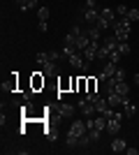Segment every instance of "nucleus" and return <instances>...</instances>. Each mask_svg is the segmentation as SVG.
I'll use <instances>...</instances> for the list:
<instances>
[{
    "label": "nucleus",
    "instance_id": "1",
    "mask_svg": "<svg viewBox=\"0 0 139 155\" xmlns=\"http://www.w3.org/2000/svg\"><path fill=\"white\" fill-rule=\"evenodd\" d=\"M88 132L86 127V120H72V125H70V130H67L65 134V143L70 146V148H77L79 146V139Z\"/></svg>",
    "mask_w": 139,
    "mask_h": 155
},
{
    "label": "nucleus",
    "instance_id": "2",
    "mask_svg": "<svg viewBox=\"0 0 139 155\" xmlns=\"http://www.w3.org/2000/svg\"><path fill=\"white\" fill-rule=\"evenodd\" d=\"M130 28H132V21L127 19V16L118 19L116 23H114V35H116V39H118V42H127V37H130Z\"/></svg>",
    "mask_w": 139,
    "mask_h": 155
},
{
    "label": "nucleus",
    "instance_id": "3",
    "mask_svg": "<svg viewBox=\"0 0 139 155\" xmlns=\"http://www.w3.org/2000/svg\"><path fill=\"white\" fill-rule=\"evenodd\" d=\"M67 60H70V65H72L74 70H81V72H88V67H91V63L84 58V53H81V51H74Z\"/></svg>",
    "mask_w": 139,
    "mask_h": 155
},
{
    "label": "nucleus",
    "instance_id": "4",
    "mask_svg": "<svg viewBox=\"0 0 139 155\" xmlns=\"http://www.w3.org/2000/svg\"><path fill=\"white\" fill-rule=\"evenodd\" d=\"M123 118H125V114H121V111H116L111 118H107V132H109V134H118Z\"/></svg>",
    "mask_w": 139,
    "mask_h": 155
},
{
    "label": "nucleus",
    "instance_id": "5",
    "mask_svg": "<svg viewBox=\"0 0 139 155\" xmlns=\"http://www.w3.org/2000/svg\"><path fill=\"white\" fill-rule=\"evenodd\" d=\"M116 65H118V63H114V60H107L104 70H102V72H100V74H98V81H102V84H104L107 79H111L114 74H116V70H118Z\"/></svg>",
    "mask_w": 139,
    "mask_h": 155
},
{
    "label": "nucleus",
    "instance_id": "6",
    "mask_svg": "<svg viewBox=\"0 0 139 155\" xmlns=\"http://www.w3.org/2000/svg\"><path fill=\"white\" fill-rule=\"evenodd\" d=\"M100 46H102V44H98V42H95V39H93L91 44H88L86 49H84V51H81V53H84V58H86L88 63H93V60L98 58V51H100Z\"/></svg>",
    "mask_w": 139,
    "mask_h": 155
},
{
    "label": "nucleus",
    "instance_id": "7",
    "mask_svg": "<svg viewBox=\"0 0 139 155\" xmlns=\"http://www.w3.org/2000/svg\"><path fill=\"white\" fill-rule=\"evenodd\" d=\"M63 58V51H46V53H37V63H49V60H53V63H58V60Z\"/></svg>",
    "mask_w": 139,
    "mask_h": 155
},
{
    "label": "nucleus",
    "instance_id": "8",
    "mask_svg": "<svg viewBox=\"0 0 139 155\" xmlns=\"http://www.w3.org/2000/svg\"><path fill=\"white\" fill-rule=\"evenodd\" d=\"M79 111H81L86 118H91V116H95V114H98V111H95V104L88 102L86 97H84V100H79Z\"/></svg>",
    "mask_w": 139,
    "mask_h": 155
},
{
    "label": "nucleus",
    "instance_id": "9",
    "mask_svg": "<svg viewBox=\"0 0 139 155\" xmlns=\"http://www.w3.org/2000/svg\"><path fill=\"white\" fill-rule=\"evenodd\" d=\"M81 16L88 21V23H95L98 21V16H100V12H98V7H81Z\"/></svg>",
    "mask_w": 139,
    "mask_h": 155
},
{
    "label": "nucleus",
    "instance_id": "10",
    "mask_svg": "<svg viewBox=\"0 0 139 155\" xmlns=\"http://www.w3.org/2000/svg\"><path fill=\"white\" fill-rule=\"evenodd\" d=\"M58 114H60V118H72V116H74V104L60 102V107H58Z\"/></svg>",
    "mask_w": 139,
    "mask_h": 155
},
{
    "label": "nucleus",
    "instance_id": "11",
    "mask_svg": "<svg viewBox=\"0 0 139 155\" xmlns=\"http://www.w3.org/2000/svg\"><path fill=\"white\" fill-rule=\"evenodd\" d=\"M121 107H123V109H125V111H123V114H125V116H134V114H137V104H132V102H130V97H123V104H121Z\"/></svg>",
    "mask_w": 139,
    "mask_h": 155
},
{
    "label": "nucleus",
    "instance_id": "12",
    "mask_svg": "<svg viewBox=\"0 0 139 155\" xmlns=\"http://www.w3.org/2000/svg\"><path fill=\"white\" fill-rule=\"evenodd\" d=\"M16 7L23 12H30V9H37V0H16Z\"/></svg>",
    "mask_w": 139,
    "mask_h": 155
},
{
    "label": "nucleus",
    "instance_id": "13",
    "mask_svg": "<svg viewBox=\"0 0 139 155\" xmlns=\"http://www.w3.org/2000/svg\"><path fill=\"white\" fill-rule=\"evenodd\" d=\"M102 44H104V49H107L109 53L118 51V39H116V35H114V37H104V42H102Z\"/></svg>",
    "mask_w": 139,
    "mask_h": 155
},
{
    "label": "nucleus",
    "instance_id": "14",
    "mask_svg": "<svg viewBox=\"0 0 139 155\" xmlns=\"http://www.w3.org/2000/svg\"><path fill=\"white\" fill-rule=\"evenodd\" d=\"M125 148H127L125 139H121V137H116V139L111 141V150H114V153H125Z\"/></svg>",
    "mask_w": 139,
    "mask_h": 155
},
{
    "label": "nucleus",
    "instance_id": "15",
    "mask_svg": "<svg viewBox=\"0 0 139 155\" xmlns=\"http://www.w3.org/2000/svg\"><path fill=\"white\" fill-rule=\"evenodd\" d=\"M91 42H93V39L88 37V32L84 30V32L79 35V37H77V49H79V51H84V49H86V46L91 44Z\"/></svg>",
    "mask_w": 139,
    "mask_h": 155
},
{
    "label": "nucleus",
    "instance_id": "16",
    "mask_svg": "<svg viewBox=\"0 0 139 155\" xmlns=\"http://www.w3.org/2000/svg\"><path fill=\"white\" fill-rule=\"evenodd\" d=\"M107 102H109V107L116 109V107L123 104V95H118V93H109V95H107Z\"/></svg>",
    "mask_w": 139,
    "mask_h": 155
},
{
    "label": "nucleus",
    "instance_id": "17",
    "mask_svg": "<svg viewBox=\"0 0 139 155\" xmlns=\"http://www.w3.org/2000/svg\"><path fill=\"white\" fill-rule=\"evenodd\" d=\"M114 93H118V95H130V84L127 81H116V88H114Z\"/></svg>",
    "mask_w": 139,
    "mask_h": 155
},
{
    "label": "nucleus",
    "instance_id": "18",
    "mask_svg": "<svg viewBox=\"0 0 139 155\" xmlns=\"http://www.w3.org/2000/svg\"><path fill=\"white\" fill-rule=\"evenodd\" d=\"M100 16H102V19H107L109 23H116V12H114L111 7H104V9L100 12Z\"/></svg>",
    "mask_w": 139,
    "mask_h": 155
},
{
    "label": "nucleus",
    "instance_id": "19",
    "mask_svg": "<svg viewBox=\"0 0 139 155\" xmlns=\"http://www.w3.org/2000/svg\"><path fill=\"white\" fill-rule=\"evenodd\" d=\"M42 72L44 74H58V67H56L53 60H49V63H42Z\"/></svg>",
    "mask_w": 139,
    "mask_h": 155
},
{
    "label": "nucleus",
    "instance_id": "20",
    "mask_svg": "<svg viewBox=\"0 0 139 155\" xmlns=\"http://www.w3.org/2000/svg\"><path fill=\"white\" fill-rule=\"evenodd\" d=\"M86 32H88V37H91V39H95V42H98V39H100V37H102V30H100V28H98V26H95V23H93V26H91V28H88V30H86Z\"/></svg>",
    "mask_w": 139,
    "mask_h": 155
},
{
    "label": "nucleus",
    "instance_id": "21",
    "mask_svg": "<svg viewBox=\"0 0 139 155\" xmlns=\"http://www.w3.org/2000/svg\"><path fill=\"white\" fill-rule=\"evenodd\" d=\"M49 14H51V12H49V7H44V5L37 7V19H40V21H46V19H49Z\"/></svg>",
    "mask_w": 139,
    "mask_h": 155
},
{
    "label": "nucleus",
    "instance_id": "22",
    "mask_svg": "<svg viewBox=\"0 0 139 155\" xmlns=\"http://www.w3.org/2000/svg\"><path fill=\"white\" fill-rule=\"evenodd\" d=\"M95 26L100 28V30H107V28H114V23H109L107 19H102V16H98V21H95Z\"/></svg>",
    "mask_w": 139,
    "mask_h": 155
},
{
    "label": "nucleus",
    "instance_id": "23",
    "mask_svg": "<svg viewBox=\"0 0 139 155\" xmlns=\"http://www.w3.org/2000/svg\"><path fill=\"white\" fill-rule=\"evenodd\" d=\"M42 86H44V79L40 74H33V91H40Z\"/></svg>",
    "mask_w": 139,
    "mask_h": 155
},
{
    "label": "nucleus",
    "instance_id": "24",
    "mask_svg": "<svg viewBox=\"0 0 139 155\" xmlns=\"http://www.w3.org/2000/svg\"><path fill=\"white\" fill-rule=\"evenodd\" d=\"M88 137H91V141H100V137H102V130H88Z\"/></svg>",
    "mask_w": 139,
    "mask_h": 155
},
{
    "label": "nucleus",
    "instance_id": "25",
    "mask_svg": "<svg viewBox=\"0 0 139 155\" xmlns=\"http://www.w3.org/2000/svg\"><path fill=\"white\" fill-rule=\"evenodd\" d=\"M65 46H77V35H74V32L65 35Z\"/></svg>",
    "mask_w": 139,
    "mask_h": 155
},
{
    "label": "nucleus",
    "instance_id": "26",
    "mask_svg": "<svg viewBox=\"0 0 139 155\" xmlns=\"http://www.w3.org/2000/svg\"><path fill=\"white\" fill-rule=\"evenodd\" d=\"M118 53L121 56H127V53H130V44H127V42H118Z\"/></svg>",
    "mask_w": 139,
    "mask_h": 155
},
{
    "label": "nucleus",
    "instance_id": "27",
    "mask_svg": "<svg viewBox=\"0 0 139 155\" xmlns=\"http://www.w3.org/2000/svg\"><path fill=\"white\" fill-rule=\"evenodd\" d=\"M125 77H127V72L123 70V67H118V70H116V74H114V79H116V81H125Z\"/></svg>",
    "mask_w": 139,
    "mask_h": 155
},
{
    "label": "nucleus",
    "instance_id": "28",
    "mask_svg": "<svg viewBox=\"0 0 139 155\" xmlns=\"http://www.w3.org/2000/svg\"><path fill=\"white\" fill-rule=\"evenodd\" d=\"M86 93H98V79H88V91Z\"/></svg>",
    "mask_w": 139,
    "mask_h": 155
},
{
    "label": "nucleus",
    "instance_id": "29",
    "mask_svg": "<svg viewBox=\"0 0 139 155\" xmlns=\"http://www.w3.org/2000/svg\"><path fill=\"white\" fill-rule=\"evenodd\" d=\"M127 12H130V7H127V5H118V7H116V14H118V16H127Z\"/></svg>",
    "mask_w": 139,
    "mask_h": 155
},
{
    "label": "nucleus",
    "instance_id": "30",
    "mask_svg": "<svg viewBox=\"0 0 139 155\" xmlns=\"http://www.w3.org/2000/svg\"><path fill=\"white\" fill-rule=\"evenodd\" d=\"M107 58H109V51H107L104 44H102V46H100V51H98V60H107Z\"/></svg>",
    "mask_w": 139,
    "mask_h": 155
},
{
    "label": "nucleus",
    "instance_id": "31",
    "mask_svg": "<svg viewBox=\"0 0 139 155\" xmlns=\"http://www.w3.org/2000/svg\"><path fill=\"white\" fill-rule=\"evenodd\" d=\"M127 19L132 21V23H134V21H139V9H137V7H134V9H130V12H127Z\"/></svg>",
    "mask_w": 139,
    "mask_h": 155
},
{
    "label": "nucleus",
    "instance_id": "32",
    "mask_svg": "<svg viewBox=\"0 0 139 155\" xmlns=\"http://www.w3.org/2000/svg\"><path fill=\"white\" fill-rule=\"evenodd\" d=\"M88 143H91V137H88V132H86V134H84V137L79 139V146H84V148H86Z\"/></svg>",
    "mask_w": 139,
    "mask_h": 155
},
{
    "label": "nucleus",
    "instance_id": "33",
    "mask_svg": "<svg viewBox=\"0 0 139 155\" xmlns=\"http://www.w3.org/2000/svg\"><path fill=\"white\" fill-rule=\"evenodd\" d=\"M46 139H49V141H56V139H58V134H56L53 130H49V132H46Z\"/></svg>",
    "mask_w": 139,
    "mask_h": 155
},
{
    "label": "nucleus",
    "instance_id": "34",
    "mask_svg": "<svg viewBox=\"0 0 139 155\" xmlns=\"http://www.w3.org/2000/svg\"><path fill=\"white\" fill-rule=\"evenodd\" d=\"M109 60H114V63H118V60H121V53H118V51L109 53Z\"/></svg>",
    "mask_w": 139,
    "mask_h": 155
},
{
    "label": "nucleus",
    "instance_id": "35",
    "mask_svg": "<svg viewBox=\"0 0 139 155\" xmlns=\"http://www.w3.org/2000/svg\"><path fill=\"white\" fill-rule=\"evenodd\" d=\"M95 5H98V0H86V2H84V7H91V9H93Z\"/></svg>",
    "mask_w": 139,
    "mask_h": 155
},
{
    "label": "nucleus",
    "instance_id": "36",
    "mask_svg": "<svg viewBox=\"0 0 139 155\" xmlns=\"http://www.w3.org/2000/svg\"><path fill=\"white\" fill-rule=\"evenodd\" d=\"M127 155H139V148H125Z\"/></svg>",
    "mask_w": 139,
    "mask_h": 155
},
{
    "label": "nucleus",
    "instance_id": "37",
    "mask_svg": "<svg viewBox=\"0 0 139 155\" xmlns=\"http://www.w3.org/2000/svg\"><path fill=\"white\" fill-rule=\"evenodd\" d=\"M40 30H42V32H46V30H49V26H46V21H40Z\"/></svg>",
    "mask_w": 139,
    "mask_h": 155
},
{
    "label": "nucleus",
    "instance_id": "38",
    "mask_svg": "<svg viewBox=\"0 0 139 155\" xmlns=\"http://www.w3.org/2000/svg\"><path fill=\"white\" fill-rule=\"evenodd\" d=\"M134 84H137V86H139V74H134Z\"/></svg>",
    "mask_w": 139,
    "mask_h": 155
}]
</instances>
